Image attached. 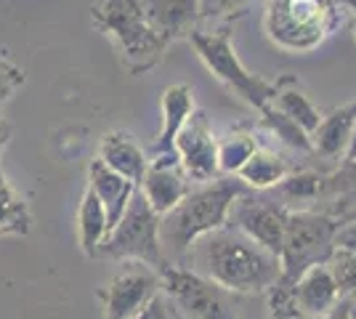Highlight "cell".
<instances>
[{
  "instance_id": "obj_33",
  "label": "cell",
  "mask_w": 356,
  "mask_h": 319,
  "mask_svg": "<svg viewBox=\"0 0 356 319\" xmlns=\"http://www.w3.org/2000/svg\"><path fill=\"white\" fill-rule=\"evenodd\" d=\"M8 136H11V125H8L6 117L0 115V152H3V147L8 144Z\"/></svg>"
},
{
  "instance_id": "obj_21",
  "label": "cell",
  "mask_w": 356,
  "mask_h": 319,
  "mask_svg": "<svg viewBox=\"0 0 356 319\" xmlns=\"http://www.w3.org/2000/svg\"><path fill=\"white\" fill-rule=\"evenodd\" d=\"M287 163L282 154L271 152V149H255L250 160L239 167V179L248 183V189L252 192H266L271 186H280L284 176H287Z\"/></svg>"
},
{
  "instance_id": "obj_5",
  "label": "cell",
  "mask_w": 356,
  "mask_h": 319,
  "mask_svg": "<svg viewBox=\"0 0 356 319\" xmlns=\"http://www.w3.org/2000/svg\"><path fill=\"white\" fill-rule=\"evenodd\" d=\"M186 40L194 46L200 61L213 72V77L218 83H223L232 93H237L242 101L255 106L258 112L266 109L274 101L277 85L264 80V77L252 75L250 69L242 64V59H239L234 46H232L229 27H221V30H200V27H194L186 35Z\"/></svg>"
},
{
  "instance_id": "obj_4",
  "label": "cell",
  "mask_w": 356,
  "mask_h": 319,
  "mask_svg": "<svg viewBox=\"0 0 356 319\" xmlns=\"http://www.w3.org/2000/svg\"><path fill=\"white\" fill-rule=\"evenodd\" d=\"M335 0H268L264 27L268 40L290 54L319 48L338 27Z\"/></svg>"
},
{
  "instance_id": "obj_13",
  "label": "cell",
  "mask_w": 356,
  "mask_h": 319,
  "mask_svg": "<svg viewBox=\"0 0 356 319\" xmlns=\"http://www.w3.org/2000/svg\"><path fill=\"white\" fill-rule=\"evenodd\" d=\"M138 8L165 46L186 38L200 22V0H138Z\"/></svg>"
},
{
  "instance_id": "obj_18",
  "label": "cell",
  "mask_w": 356,
  "mask_h": 319,
  "mask_svg": "<svg viewBox=\"0 0 356 319\" xmlns=\"http://www.w3.org/2000/svg\"><path fill=\"white\" fill-rule=\"evenodd\" d=\"M354 120H356V99L351 104L341 106V109H332L327 117H322L319 128L312 133L314 152L327 157V160L343 157L346 147H348V138H351Z\"/></svg>"
},
{
  "instance_id": "obj_26",
  "label": "cell",
  "mask_w": 356,
  "mask_h": 319,
  "mask_svg": "<svg viewBox=\"0 0 356 319\" xmlns=\"http://www.w3.org/2000/svg\"><path fill=\"white\" fill-rule=\"evenodd\" d=\"M325 181L327 179H322L319 173H296V176L287 173L280 181V192L290 199H314L322 192Z\"/></svg>"
},
{
  "instance_id": "obj_12",
  "label": "cell",
  "mask_w": 356,
  "mask_h": 319,
  "mask_svg": "<svg viewBox=\"0 0 356 319\" xmlns=\"http://www.w3.org/2000/svg\"><path fill=\"white\" fill-rule=\"evenodd\" d=\"M194 112V93L189 85L178 83L163 91V125L160 133L154 138V144L149 147V163H160V165H181L176 152V138L184 128V122L189 120Z\"/></svg>"
},
{
  "instance_id": "obj_9",
  "label": "cell",
  "mask_w": 356,
  "mask_h": 319,
  "mask_svg": "<svg viewBox=\"0 0 356 319\" xmlns=\"http://www.w3.org/2000/svg\"><path fill=\"white\" fill-rule=\"evenodd\" d=\"M163 290L160 272L144 261H125L106 288L99 290L104 319H134Z\"/></svg>"
},
{
  "instance_id": "obj_15",
  "label": "cell",
  "mask_w": 356,
  "mask_h": 319,
  "mask_svg": "<svg viewBox=\"0 0 356 319\" xmlns=\"http://www.w3.org/2000/svg\"><path fill=\"white\" fill-rule=\"evenodd\" d=\"M341 301L338 282L327 263H316L298 277L296 282V306L300 317H319L327 314Z\"/></svg>"
},
{
  "instance_id": "obj_10",
  "label": "cell",
  "mask_w": 356,
  "mask_h": 319,
  "mask_svg": "<svg viewBox=\"0 0 356 319\" xmlns=\"http://www.w3.org/2000/svg\"><path fill=\"white\" fill-rule=\"evenodd\" d=\"M290 208L277 202V199L258 197L255 192H245L242 197L234 199L232 211H229V221L232 227L245 231L250 240L264 245L274 256L282 253V240H284V224H287Z\"/></svg>"
},
{
  "instance_id": "obj_3",
  "label": "cell",
  "mask_w": 356,
  "mask_h": 319,
  "mask_svg": "<svg viewBox=\"0 0 356 319\" xmlns=\"http://www.w3.org/2000/svg\"><path fill=\"white\" fill-rule=\"evenodd\" d=\"M90 22L118 46L120 59L134 75H144L147 69L157 67L168 51L147 24L138 0H102L90 8Z\"/></svg>"
},
{
  "instance_id": "obj_25",
  "label": "cell",
  "mask_w": 356,
  "mask_h": 319,
  "mask_svg": "<svg viewBox=\"0 0 356 319\" xmlns=\"http://www.w3.org/2000/svg\"><path fill=\"white\" fill-rule=\"evenodd\" d=\"M327 266L338 282L341 298L356 301V245H335Z\"/></svg>"
},
{
  "instance_id": "obj_17",
  "label": "cell",
  "mask_w": 356,
  "mask_h": 319,
  "mask_svg": "<svg viewBox=\"0 0 356 319\" xmlns=\"http://www.w3.org/2000/svg\"><path fill=\"white\" fill-rule=\"evenodd\" d=\"M88 186L96 192V197L104 202L109 229L122 218V213L128 211L136 189H138L134 181H128L125 176H120V173H115L109 165H104L99 157L90 160V165H88Z\"/></svg>"
},
{
  "instance_id": "obj_16",
  "label": "cell",
  "mask_w": 356,
  "mask_h": 319,
  "mask_svg": "<svg viewBox=\"0 0 356 319\" xmlns=\"http://www.w3.org/2000/svg\"><path fill=\"white\" fill-rule=\"evenodd\" d=\"M99 160L109 165L115 173L125 176L128 181L136 186L144 181L149 167V154L141 149V144L136 141L131 133L125 131H112L102 136V147H99Z\"/></svg>"
},
{
  "instance_id": "obj_14",
  "label": "cell",
  "mask_w": 356,
  "mask_h": 319,
  "mask_svg": "<svg viewBox=\"0 0 356 319\" xmlns=\"http://www.w3.org/2000/svg\"><path fill=\"white\" fill-rule=\"evenodd\" d=\"M138 189L144 192L149 205L154 213L163 218L165 213H170L181 199L186 197V192L192 189L189 176L184 173L181 165H160V163H149L144 181L138 183Z\"/></svg>"
},
{
  "instance_id": "obj_6",
  "label": "cell",
  "mask_w": 356,
  "mask_h": 319,
  "mask_svg": "<svg viewBox=\"0 0 356 319\" xmlns=\"http://www.w3.org/2000/svg\"><path fill=\"white\" fill-rule=\"evenodd\" d=\"M341 221L316 211H290L282 240V277L280 282L296 285L298 277L316 263H327L341 234Z\"/></svg>"
},
{
  "instance_id": "obj_7",
  "label": "cell",
  "mask_w": 356,
  "mask_h": 319,
  "mask_svg": "<svg viewBox=\"0 0 356 319\" xmlns=\"http://www.w3.org/2000/svg\"><path fill=\"white\" fill-rule=\"evenodd\" d=\"M96 259L106 261H144L152 269H165L170 261L160 243V215L149 205L141 189H136L128 211L109 229L104 243L99 245Z\"/></svg>"
},
{
  "instance_id": "obj_24",
  "label": "cell",
  "mask_w": 356,
  "mask_h": 319,
  "mask_svg": "<svg viewBox=\"0 0 356 319\" xmlns=\"http://www.w3.org/2000/svg\"><path fill=\"white\" fill-rule=\"evenodd\" d=\"M261 120L271 131V136H277L282 144H287L290 149H300V152H314L312 136L298 125L296 120H290L287 115H282L277 106L268 104L266 109H261Z\"/></svg>"
},
{
  "instance_id": "obj_23",
  "label": "cell",
  "mask_w": 356,
  "mask_h": 319,
  "mask_svg": "<svg viewBox=\"0 0 356 319\" xmlns=\"http://www.w3.org/2000/svg\"><path fill=\"white\" fill-rule=\"evenodd\" d=\"M258 149V141L252 133L245 131H234L226 138L218 141V167H221L223 176H237L239 167L250 160Z\"/></svg>"
},
{
  "instance_id": "obj_27",
  "label": "cell",
  "mask_w": 356,
  "mask_h": 319,
  "mask_svg": "<svg viewBox=\"0 0 356 319\" xmlns=\"http://www.w3.org/2000/svg\"><path fill=\"white\" fill-rule=\"evenodd\" d=\"M134 319H186V317H184V311H181V309L165 295L163 290H160V293H157V295H154V298H152Z\"/></svg>"
},
{
  "instance_id": "obj_2",
  "label": "cell",
  "mask_w": 356,
  "mask_h": 319,
  "mask_svg": "<svg viewBox=\"0 0 356 319\" xmlns=\"http://www.w3.org/2000/svg\"><path fill=\"white\" fill-rule=\"evenodd\" d=\"M245 192L250 189L239 176H216L213 181L192 186L186 197L160 218L163 250H170L178 261H184L200 237L226 227L234 199Z\"/></svg>"
},
{
  "instance_id": "obj_29",
  "label": "cell",
  "mask_w": 356,
  "mask_h": 319,
  "mask_svg": "<svg viewBox=\"0 0 356 319\" xmlns=\"http://www.w3.org/2000/svg\"><path fill=\"white\" fill-rule=\"evenodd\" d=\"M252 0H200V19H221L234 11H242Z\"/></svg>"
},
{
  "instance_id": "obj_19",
  "label": "cell",
  "mask_w": 356,
  "mask_h": 319,
  "mask_svg": "<svg viewBox=\"0 0 356 319\" xmlns=\"http://www.w3.org/2000/svg\"><path fill=\"white\" fill-rule=\"evenodd\" d=\"M277 93H274V101L271 106H277L282 115H287L290 120H296L309 136L319 128L322 122V112L316 109V104L312 101V96L300 88L296 77H280L277 83Z\"/></svg>"
},
{
  "instance_id": "obj_32",
  "label": "cell",
  "mask_w": 356,
  "mask_h": 319,
  "mask_svg": "<svg viewBox=\"0 0 356 319\" xmlns=\"http://www.w3.org/2000/svg\"><path fill=\"white\" fill-rule=\"evenodd\" d=\"M338 245H356V224L341 227V234H338Z\"/></svg>"
},
{
  "instance_id": "obj_22",
  "label": "cell",
  "mask_w": 356,
  "mask_h": 319,
  "mask_svg": "<svg viewBox=\"0 0 356 319\" xmlns=\"http://www.w3.org/2000/svg\"><path fill=\"white\" fill-rule=\"evenodd\" d=\"M32 229V213L27 199L16 192L6 170L0 167V237H24Z\"/></svg>"
},
{
  "instance_id": "obj_20",
  "label": "cell",
  "mask_w": 356,
  "mask_h": 319,
  "mask_svg": "<svg viewBox=\"0 0 356 319\" xmlns=\"http://www.w3.org/2000/svg\"><path fill=\"white\" fill-rule=\"evenodd\" d=\"M109 234V218H106L104 202L96 197V192L86 186L83 197H80V211H77V243L80 250L96 259L99 256V245L104 243V237Z\"/></svg>"
},
{
  "instance_id": "obj_1",
  "label": "cell",
  "mask_w": 356,
  "mask_h": 319,
  "mask_svg": "<svg viewBox=\"0 0 356 319\" xmlns=\"http://www.w3.org/2000/svg\"><path fill=\"white\" fill-rule=\"evenodd\" d=\"M186 261L194 272L232 295L266 293L282 277L280 256H274L232 224L200 237Z\"/></svg>"
},
{
  "instance_id": "obj_31",
  "label": "cell",
  "mask_w": 356,
  "mask_h": 319,
  "mask_svg": "<svg viewBox=\"0 0 356 319\" xmlns=\"http://www.w3.org/2000/svg\"><path fill=\"white\" fill-rule=\"evenodd\" d=\"M343 160H346V165H354L356 163V120H354V128H351V138H348V147H346Z\"/></svg>"
},
{
  "instance_id": "obj_28",
  "label": "cell",
  "mask_w": 356,
  "mask_h": 319,
  "mask_svg": "<svg viewBox=\"0 0 356 319\" xmlns=\"http://www.w3.org/2000/svg\"><path fill=\"white\" fill-rule=\"evenodd\" d=\"M22 85H24V72L8 59H0V106L6 104Z\"/></svg>"
},
{
  "instance_id": "obj_30",
  "label": "cell",
  "mask_w": 356,
  "mask_h": 319,
  "mask_svg": "<svg viewBox=\"0 0 356 319\" xmlns=\"http://www.w3.org/2000/svg\"><path fill=\"white\" fill-rule=\"evenodd\" d=\"M296 319H354V301L341 298L327 314H319V317H296Z\"/></svg>"
},
{
  "instance_id": "obj_34",
  "label": "cell",
  "mask_w": 356,
  "mask_h": 319,
  "mask_svg": "<svg viewBox=\"0 0 356 319\" xmlns=\"http://www.w3.org/2000/svg\"><path fill=\"white\" fill-rule=\"evenodd\" d=\"M348 6H351V14H354V19H356V0H348Z\"/></svg>"
},
{
  "instance_id": "obj_11",
  "label": "cell",
  "mask_w": 356,
  "mask_h": 319,
  "mask_svg": "<svg viewBox=\"0 0 356 319\" xmlns=\"http://www.w3.org/2000/svg\"><path fill=\"white\" fill-rule=\"evenodd\" d=\"M176 152L181 160L184 173L192 183L213 181L221 176L218 167V138L213 133L208 122V115L202 109H194L189 120L184 122L181 133L176 138Z\"/></svg>"
},
{
  "instance_id": "obj_8",
  "label": "cell",
  "mask_w": 356,
  "mask_h": 319,
  "mask_svg": "<svg viewBox=\"0 0 356 319\" xmlns=\"http://www.w3.org/2000/svg\"><path fill=\"white\" fill-rule=\"evenodd\" d=\"M163 293L184 311L186 319H239L226 301V290L213 285L194 269L168 263L160 269Z\"/></svg>"
}]
</instances>
